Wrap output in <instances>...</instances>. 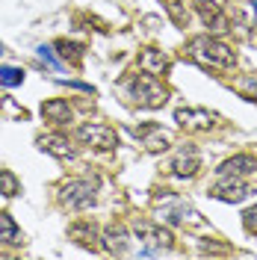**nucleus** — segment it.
<instances>
[{"label":"nucleus","mask_w":257,"mask_h":260,"mask_svg":"<svg viewBox=\"0 0 257 260\" xmlns=\"http://www.w3.org/2000/svg\"><path fill=\"white\" fill-rule=\"evenodd\" d=\"M133 254H142V257H160V254H169L172 251V237L157 225H148V222H136L133 225Z\"/></svg>","instance_id":"1"},{"label":"nucleus","mask_w":257,"mask_h":260,"mask_svg":"<svg viewBox=\"0 0 257 260\" xmlns=\"http://www.w3.org/2000/svg\"><path fill=\"white\" fill-rule=\"evenodd\" d=\"M189 53H192L198 62H204V65H219V68H228V65L237 62L234 50L228 48V45L216 42V39H207V36L195 39L192 45H189Z\"/></svg>","instance_id":"2"},{"label":"nucleus","mask_w":257,"mask_h":260,"mask_svg":"<svg viewBox=\"0 0 257 260\" xmlns=\"http://www.w3.org/2000/svg\"><path fill=\"white\" fill-rule=\"evenodd\" d=\"M130 95L139 107H148V110H157L166 104V86H163L154 74H142L130 83Z\"/></svg>","instance_id":"3"},{"label":"nucleus","mask_w":257,"mask_h":260,"mask_svg":"<svg viewBox=\"0 0 257 260\" xmlns=\"http://www.w3.org/2000/svg\"><path fill=\"white\" fill-rule=\"evenodd\" d=\"M59 201L71 210H86L95 204V183L92 180H68L59 189Z\"/></svg>","instance_id":"4"},{"label":"nucleus","mask_w":257,"mask_h":260,"mask_svg":"<svg viewBox=\"0 0 257 260\" xmlns=\"http://www.w3.org/2000/svg\"><path fill=\"white\" fill-rule=\"evenodd\" d=\"M219 183L210 189V192L216 195V198H222V201H242L245 195L251 192V186L242 180V175H219Z\"/></svg>","instance_id":"5"},{"label":"nucleus","mask_w":257,"mask_h":260,"mask_svg":"<svg viewBox=\"0 0 257 260\" xmlns=\"http://www.w3.org/2000/svg\"><path fill=\"white\" fill-rule=\"evenodd\" d=\"M77 139L86 142V145L104 148V151L118 145V136H115L107 124H83V127H77Z\"/></svg>","instance_id":"6"},{"label":"nucleus","mask_w":257,"mask_h":260,"mask_svg":"<svg viewBox=\"0 0 257 260\" xmlns=\"http://www.w3.org/2000/svg\"><path fill=\"white\" fill-rule=\"evenodd\" d=\"M177 124L186 130H210L213 124H216V115L207 113V110H186V107H180L175 113Z\"/></svg>","instance_id":"7"},{"label":"nucleus","mask_w":257,"mask_h":260,"mask_svg":"<svg viewBox=\"0 0 257 260\" xmlns=\"http://www.w3.org/2000/svg\"><path fill=\"white\" fill-rule=\"evenodd\" d=\"M160 219H166L169 225H180V222H186V219H195V210L183 201V198H169L160 210Z\"/></svg>","instance_id":"8"},{"label":"nucleus","mask_w":257,"mask_h":260,"mask_svg":"<svg viewBox=\"0 0 257 260\" xmlns=\"http://www.w3.org/2000/svg\"><path fill=\"white\" fill-rule=\"evenodd\" d=\"M195 9L201 12L204 18V24H207L210 30H225V15H222V9H219V3L216 0H195Z\"/></svg>","instance_id":"9"},{"label":"nucleus","mask_w":257,"mask_h":260,"mask_svg":"<svg viewBox=\"0 0 257 260\" xmlns=\"http://www.w3.org/2000/svg\"><path fill=\"white\" fill-rule=\"evenodd\" d=\"M104 240H107V248H110L113 254H133V240L127 237L124 228H110V231L104 234Z\"/></svg>","instance_id":"10"},{"label":"nucleus","mask_w":257,"mask_h":260,"mask_svg":"<svg viewBox=\"0 0 257 260\" xmlns=\"http://www.w3.org/2000/svg\"><path fill=\"white\" fill-rule=\"evenodd\" d=\"M42 115L53 121V124H68L74 113H71V107L65 104V101H48V104H42Z\"/></svg>","instance_id":"11"},{"label":"nucleus","mask_w":257,"mask_h":260,"mask_svg":"<svg viewBox=\"0 0 257 260\" xmlns=\"http://www.w3.org/2000/svg\"><path fill=\"white\" fill-rule=\"evenodd\" d=\"M139 65H142L145 74H163L166 68H169V59L163 56L160 50H142V56H139Z\"/></svg>","instance_id":"12"},{"label":"nucleus","mask_w":257,"mask_h":260,"mask_svg":"<svg viewBox=\"0 0 257 260\" xmlns=\"http://www.w3.org/2000/svg\"><path fill=\"white\" fill-rule=\"evenodd\" d=\"M172 169H175V175H180V178L192 175L195 169H198V151H192V148H183V151L175 157Z\"/></svg>","instance_id":"13"},{"label":"nucleus","mask_w":257,"mask_h":260,"mask_svg":"<svg viewBox=\"0 0 257 260\" xmlns=\"http://www.w3.org/2000/svg\"><path fill=\"white\" fill-rule=\"evenodd\" d=\"M254 169H257V162L251 157H234V160H225L219 166V175H248Z\"/></svg>","instance_id":"14"},{"label":"nucleus","mask_w":257,"mask_h":260,"mask_svg":"<svg viewBox=\"0 0 257 260\" xmlns=\"http://www.w3.org/2000/svg\"><path fill=\"white\" fill-rule=\"evenodd\" d=\"M39 145H42V151H50L53 157H71L74 154V148L68 145V139H62V136H42Z\"/></svg>","instance_id":"15"},{"label":"nucleus","mask_w":257,"mask_h":260,"mask_svg":"<svg viewBox=\"0 0 257 260\" xmlns=\"http://www.w3.org/2000/svg\"><path fill=\"white\" fill-rule=\"evenodd\" d=\"M21 240H24V237H21L18 225L12 222V216L0 210V243H12V245H18Z\"/></svg>","instance_id":"16"},{"label":"nucleus","mask_w":257,"mask_h":260,"mask_svg":"<svg viewBox=\"0 0 257 260\" xmlns=\"http://www.w3.org/2000/svg\"><path fill=\"white\" fill-rule=\"evenodd\" d=\"M142 136H145V145L151 148V151H163V148H169V142H172V136L160 127H148Z\"/></svg>","instance_id":"17"},{"label":"nucleus","mask_w":257,"mask_h":260,"mask_svg":"<svg viewBox=\"0 0 257 260\" xmlns=\"http://www.w3.org/2000/svg\"><path fill=\"white\" fill-rule=\"evenodd\" d=\"M24 83V71L21 68H12V65H0V86H21Z\"/></svg>","instance_id":"18"},{"label":"nucleus","mask_w":257,"mask_h":260,"mask_svg":"<svg viewBox=\"0 0 257 260\" xmlns=\"http://www.w3.org/2000/svg\"><path fill=\"white\" fill-rule=\"evenodd\" d=\"M15 192H21V183L12 172H0V195H6V198H12Z\"/></svg>","instance_id":"19"},{"label":"nucleus","mask_w":257,"mask_h":260,"mask_svg":"<svg viewBox=\"0 0 257 260\" xmlns=\"http://www.w3.org/2000/svg\"><path fill=\"white\" fill-rule=\"evenodd\" d=\"M39 56H42V59H45V62H48L50 68H53V71H62V62H59V59L53 56V50H50L48 45H42V48H39Z\"/></svg>","instance_id":"20"},{"label":"nucleus","mask_w":257,"mask_h":260,"mask_svg":"<svg viewBox=\"0 0 257 260\" xmlns=\"http://www.w3.org/2000/svg\"><path fill=\"white\" fill-rule=\"evenodd\" d=\"M245 228H248V231H254V228H257V207L245 213Z\"/></svg>","instance_id":"21"},{"label":"nucleus","mask_w":257,"mask_h":260,"mask_svg":"<svg viewBox=\"0 0 257 260\" xmlns=\"http://www.w3.org/2000/svg\"><path fill=\"white\" fill-rule=\"evenodd\" d=\"M242 89H245L248 95H254V98H257V80H254V77H248V80H242Z\"/></svg>","instance_id":"22"},{"label":"nucleus","mask_w":257,"mask_h":260,"mask_svg":"<svg viewBox=\"0 0 257 260\" xmlns=\"http://www.w3.org/2000/svg\"><path fill=\"white\" fill-rule=\"evenodd\" d=\"M254 18H257V3H254Z\"/></svg>","instance_id":"23"},{"label":"nucleus","mask_w":257,"mask_h":260,"mask_svg":"<svg viewBox=\"0 0 257 260\" xmlns=\"http://www.w3.org/2000/svg\"><path fill=\"white\" fill-rule=\"evenodd\" d=\"M0 50H3V48H0Z\"/></svg>","instance_id":"24"}]
</instances>
